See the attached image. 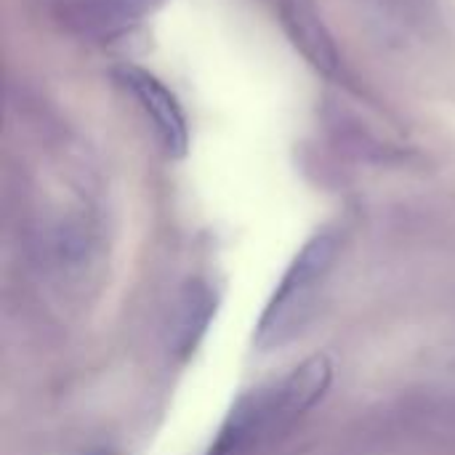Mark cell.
<instances>
[{
    "instance_id": "cell-1",
    "label": "cell",
    "mask_w": 455,
    "mask_h": 455,
    "mask_svg": "<svg viewBox=\"0 0 455 455\" xmlns=\"http://www.w3.org/2000/svg\"><path fill=\"white\" fill-rule=\"evenodd\" d=\"M339 237L333 232H320L301 248L256 325L253 341L259 349H275L299 336V331L315 312L317 293L333 269Z\"/></svg>"
},
{
    "instance_id": "cell-2",
    "label": "cell",
    "mask_w": 455,
    "mask_h": 455,
    "mask_svg": "<svg viewBox=\"0 0 455 455\" xmlns=\"http://www.w3.org/2000/svg\"><path fill=\"white\" fill-rule=\"evenodd\" d=\"M285 424H288V416L283 408L280 384L253 389L235 403L208 455L245 453L253 443H259L275 427H285Z\"/></svg>"
},
{
    "instance_id": "cell-3",
    "label": "cell",
    "mask_w": 455,
    "mask_h": 455,
    "mask_svg": "<svg viewBox=\"0 0 455 455\" xmlns=\"http://www.w3.org/2000/svg\"><path fill=\"white\" fill-rule=\"evenodd\" d=\"M120 77L133 91V96L139 99L147 117L152 120L163 147L171 155L181 157L189 147V125H187V117H184L179 99L155 75H149L139 67H123Z\"/></svg>"
},
{
    "instance_id": "cell-4",
    "label": "cell",
    "mask_w": 455,
    "mask_h": 455,
    "mask_svg": "<svg viewBox=\"0 0 455 455\" xmlns=\"http://www.w3.org/2000/svg\"><path fill=\"white\" fill-rule=\"evenodd\" d=\"M283 24L293 40V45L320 69V72H336L339 69V51L333 43V35L328 32L315 0H277Z\"/></svg>"
},
{
    "instance_id": "cell-5",
    "label": "cell",
    "mask_w": 455,
    "mask_h": 455,
    "mask_svg": "<svg viewBox=\"0 0 455 455\" xmlns=\"http://www.w3.org/2000/svg\"><path fill=\"white\" fill-rule=\"evenodd\" d=\"M213 315H216L213 291L200 280L187 283L179 301H176L173 320H171V336H168L171 352L179 355V357L192 355L195 347L200 344V339L205 336Z\"/></svg>"
},
{
    "instance_id": "cell-6",
    "label": "cell",
    "mask_w": 455,
    "mask_h": 455,
    "mask_svg": "<svg viewBox=\"0 0 455 455\" xmlns=\"http://www.w3.org/2000/svg\"><path fill=\"white\" fill-rule=\"evenodd\" d=\"M69 21L85 32H115L152 13L163 0H64Z\"/></svg>"
},
{
    "instance_id": "cell-7",
    "label": "cell",
    "mask_w": 455,
    "mask_h": 455,
    "mask_svg": "<svg viewBox=\"0 0 455 455\" xmlns=\"http://www.w3.org/2000/svg\"><path fill=\"white\" fill-rule=\"evenodd\" d=\"M85 455H107V453H85Z\"/></svg>"
}]
</instances>
